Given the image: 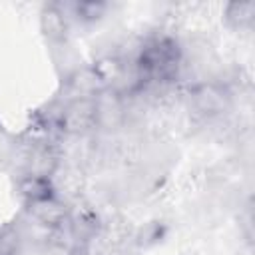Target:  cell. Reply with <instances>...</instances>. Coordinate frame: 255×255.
Instances as JSON below:
<instances>
[{"label": "cell", "mask_w": 255, "mask_h": 255, "mask_svg": "<svg viewBox=\"0 0 255 255\" xmlns=\"http://www.w3.org/2000/svg\"><path fill=\"white\" fill-rule=\"evenodd\" d=\"M189 96H191V112L203 120L221 116L229 102L225 88L219 84H201Z\"/></svg>", "instance_id": "obj_3"}, {"label": "cell", "mask_w": 255, "mask_h": 255, "mask_svg": "<svg viewBox=\"0 0 255 255\" xmlns=\"http://www.w3.org/2000/svg\"><path fill=\"white\" fill-rule=\"evenodd\" d=\"M20 253V233L16 227H0V255H18Z\"/></svg>", "instance_id": "obj_8"}, {"label": "cell", "mask_w": 255, "mask_h": 255, "mask_svg": "<svg viewBox=\"0 0 255 255\" xmlns=\"http://www.w3.org/2000/svg\"><path fill=\"white\" fill-rule=\"evenodd\" d=\"M20 193L28 203H38L56 197V187L50 175H38V173H28L20 181Z\"/></svg>", "instance_id": "obj_5"}, {"label": "cell", "mask_w": 255, "mask_h": 255, "mask_svg": "<svg viewBox=\"0 0 255 255\" xmlns=\"http://www.w3.org/2000/svg\"><path fill=\"white\" fill-rule=\"evenodd\" d=\"M225 22L235 30L251 28L255 20V2H229L223 10Z\"/></svg>", "instance_id": "obj_6"}, {"label": "cell", "mask_w": 255, "mask_h": 255, "mask_svg": "<svg viewBox=\"0 0 255 255\" xmlns=\"http://www.w3.org/2000/svg\"><path fill=\"white\" fill-rule=\"evenodd\" d=\"M40 26L44 36L50 42H64L68 38V18H66V8L58 4H48L44 6L40 14Z\"/></svg>", "instance_id": "obj_4"}, {"label": "cell", "mask_w": 255, "mask_h": 255, "mask_svg": "<svg viewBox=\"0 0 255 255\" xmlns=\"http://www.w3.org/2000/svg\"><path fill=\"white\" fill-rule=\"evenodd\" d=\"M106 12H108L106 2H76V4H72V14L76 16V20H80L84 24L102 20V16H106Z\"/></svg>", "instance_id": "obj_7"}, {"label": "cell", "mask_w": 255, "mask_h": 255, "mask_svg": "<svg viewBox=\"0 0 255 255\" xmlns=\"http://www.w3.org/2000/svg\"><path fill=\"white\" fill-rule=\"evenodd\" d=\"M181 60H183V50L175 38L155 36L139 48L133 60V68L139 76L141 86L167 84L177 78Z\"/></svg>", "instance_id": "obj_1"}, {"label": "cell", "mask_w": 255, "mask_h": 255, "mask_svg": "<svg viewBox=\"0 0 255 255\" xmlns=\"http://www.w3.org/2000/svg\"><path fill=\"white\" fill-rule=\"evenodd\" d=\"M56 126L64 133L86 135L98 128L96 116V98L88 100H70L56 118Z\"/></svg>", "instance_id": "obj_2"}]
</instances>
